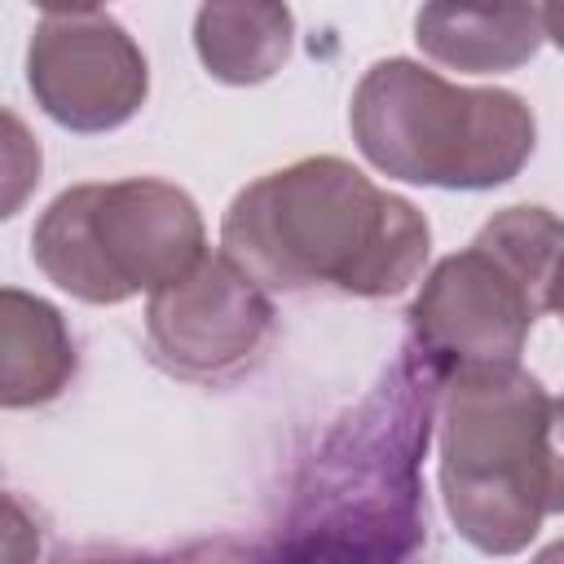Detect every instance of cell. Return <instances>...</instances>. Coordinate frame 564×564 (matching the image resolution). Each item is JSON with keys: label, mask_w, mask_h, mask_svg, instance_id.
<instances>
[{"label": "cell", "mask_w": 564, "mask_h": 564, "mask_svg": "<svg viewBox=\"0 0 564 564\" xmlns=\"http://www.w3.org/2000/svg\"><path fill=\"white\" fill-rule=\"evenodd\" d=\"M436 388L432 366L405 348L383 383L330 427L295 480L273 564H419L427 542L419 463Z\"/></svg>", "instance_id": "obj_1"}, {"label": "cell", "mask_w": 564, "mask_h": 564, "mask_svg": "<svg viewBox=\"0 0 564 564\" xmlns=\"http://www.w3.org/2000/svg\"><path fill=\"white\" fill-rule=\"evenodd\" d=\"M220 251L273 291L401 295L432 251L423 212L335 154L286 163L234 194Z\"/></svg>", "instance_id": "obj_2"}, {"label": "cell", "mask_w": 564, "mask_h": 564, "mask_svg": "<svg viewBox=\"0 0 564 564\" xmlns=\"http://www.w3.org/2000/svg\"><path fill=\"white\" fill-rule=\"evenodd\" d=\"M441 494L485 555L524 551L560 507L555 397L524 366L445 375L436 388Z\"/></svg>", "instance_id": "obj_3"}, {"label": "cell", "mask_w": 564, "mask_h": 564, "mask_svg": "<svg viewBox=\"0 0 564 564\" xmlns=\"http://www.w3.org/2000/svg\"><path fill=\"white\" fill-rule=\"evenodd\" d=\"M348 128L383 176L436 189L507 185L538 145V119L524 97L449 84L410 57H383L361 75Z\"/></svg>", "instance_id": "obj_4"}, {"label": "cell", "mask_w": 564, "mask_h": 564, "mask_svg": "<svg viewBox=\"0 0 564 564\" xmlns=\"http://www.w3.org/2000/svg\"><path fill=\"white\" fill-rule=\"evenodd\" d=\"M555 212L502 207L423 278L410 304V348L436 379L520 366L533 322L555 308Z\"/></svg>", "instance_id": "obj_5"}, {"label": "cell", "mask_w": 564, "mask_h": 564, "mask_svg": "<svg viewBox=\"0 0 564 564\" xmlns=\"http://www.w3.org/2000/svg\"><path fill=\"white\" fill-rule=\"evenodd\" d=\"M207 251L198 203L167 181L128 176L62 189L31 229L40 273L84 304L154 295Z\"/></svg>", "instance_id": "obj_6"}, {"label": "cell", "mask_w": 564, "mask_h": 564, "mask_svg": "<svg viewBox=\"0 0 564 564\" xmlns=\"http://www.w3.org/2000/svg\"><path fill=\"white\" fill-rule=\"evenodd\" d=\"M26 88L53 123L110 132L145 106L150 66L106 9H44L26 44Z\"/></svg>", "instance_id": "obj_7"}, {"label": "cell", "mask_w": 564, "mask_h": 564, "mask_svg": "<svg viewBox=\"0 0 564 564\" xmlns=\"http://www.w3.org/2000/svg\"><path fill=\"white\" fill-rule=\"evenodd\" d=\"M273 330V304L225 251L203 260L176 282L159 286L145 304V339L163 370L181 379H220L247 366Z\"/></svg>", "instance_id": "obj_8"}, {"label": "cell", "mask_w": 564, "mask_h": 564, "mask_svg": "<svg viewBox=\"0 0 564 564\" xmlns=\"http://www.w3.org/2000/svg\"><path fill=\"white\" fill-rule=\"evenodd\" d=\"M75 339L57 304L0 286V405L31 410L57 401L75 379Z\"/></svg>", "instance_id": "obj_9"}, {"label": "cell", "mask_w": 564, "mask_h": 564, "mask_svg": "<svg viewBox=\"0 0 564 564\" xmlns=\"http://www.w3.org/2000/svg\"><path fill=\"white\" fill-rule=\"evenodd\" d=\"M419 48L471 75L516 70L546 44V9H458V4H423L414 13Z\"/></svg>", "instance_id": "obj_10"}, {"label": "cell", "mask_w": 564, "mask_h": 564, "mask_svg": "<svg viewBox=\"0 0 564 564\" xmlns=\"http://www.w3.org/2000/svg\"><path fill=\"white\" fill-rule=\"evenodd\" d=\"M295 18L286 4H203L194 13V48L220 84H264L291 57Z\"/></svg>", "instance_id": "obj_11"}, {"label": "cell", "mask_w": 564, "mask_h": 564, "mask_svg": "<svg viewBox=\"0 0 564 564\" xmlns=\"http://www.w3.org/2000/svg\"><path fill=\"white\" fill-rule=\"evenodd\" d=\"M40 172H44V150L35 141V132L0 106V220L18 216L31 194L40 189Z\"/></svg>", "instance_id": "obj_12"}, {"label": "cell", "mask_w": 564, "mask_h": 564, "mask_svg": "<svg viewBox=\"0 0 564 564\" xmlns=\"http://www.w3.org/2000/svg\"><path fill=\"white\" fill-rule=\"evenodd\" d=\"M44 555V538L35 516L0 489V564H40Z\"/></svg>", "instance_id": "obj_13"}, {"label": "cell", "mask_w": 564, "mask_h": 564, "mask_svg": "<svg viewBox=\"0 0 564 564\" xmlns=\"http://www.w3.org/2000/svg\"><path fill=\"white\" fill-rule=\"evenodd\" d=\"M172 564H273V560H269V551H247V546H238V542L216 538V542L185 546Z\"/></svg>", "instance_id": "obj_14"}, {"label": "cell", "mask_w": 564, "mask_h": 564, "mask_svg": "<svg viewBox=\"0 0 564 564\" xmlns=\"http://www.w3.org/2000/svg\"><path fill=\"white\" fill-rule=\"evenodd\" d=\"M79 564H159V560H137V555H88Z\"/></svg>", "instance_id": "obj_15"}]
</instances>
